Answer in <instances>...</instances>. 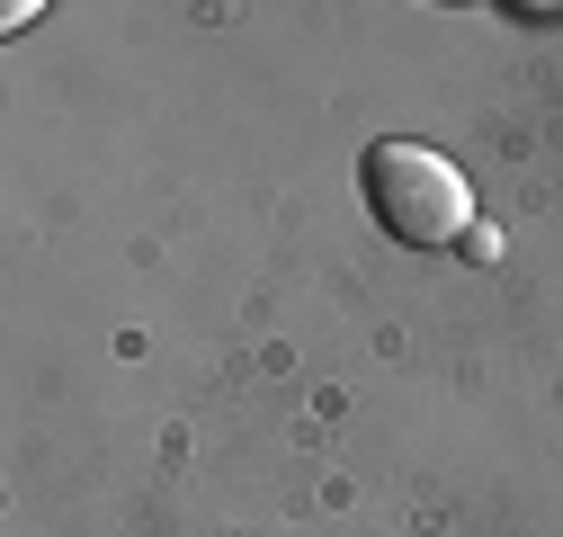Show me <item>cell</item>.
I'll use <instances>...</instances> for the list:
<instances>
[{
    "label": "cell",
    "instance_id": "cell-1",
    "mask_svg": "<svg viewBox=\"0 0 563 537\" xmlns=\"http://www.w3.org/2000/svg\"><path fill=\"white\" fill-rule=\"evenodd\" d=\"M358 179H367V216L394 242H411V251H439V242L474 233V197H465L456 162L430 153V144H402V134H394V144H367Z\"/></svg>",
    "mask_w": 563,
    "mask_h": 537
}]
</instances>
